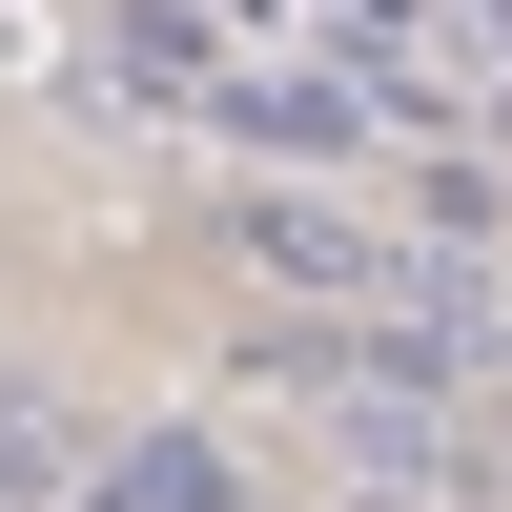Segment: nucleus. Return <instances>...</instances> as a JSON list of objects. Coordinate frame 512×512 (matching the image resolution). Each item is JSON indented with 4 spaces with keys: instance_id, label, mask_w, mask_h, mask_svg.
Listing matches in <instances>:
<instances>
[{
    "instance_id": "obj_1",
    "label": "nucleus",
    "mask_w": 512,
    "mask_h": 512,
    "mask_svg": "<svg viewBox=\"0 0 512 512\" xmlns=\"http://www.w3.org/2000/svg\"><path fill=\"white\" fill-rule=\"evenodd\" d=\"M103 512H226V451H185V431L123 451V492H103Z\"/></svg>"
}]
</instances>
